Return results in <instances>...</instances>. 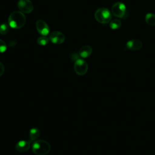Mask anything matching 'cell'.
<instances>
[{
	"instance_id": "6da1fadb",
	"label": "cell",
	"mask_w": 155,
	"mask_h": 155,
	"mask_svg": "<svg viewBox=\"0 0 155 155\" xmlns=\"http://www.w3.org/2000/svg\"><path fill=\"white\" fill-rule=\"evenodd\" d=\"M26 17L24 13L21 11L12 12L8 17V24L10 27L14 29H19L25 24Z\"/></svg>"
},
{
	"instance_id": "7a4b0ae2",
	"label": "cell",
	"mask_w": 155,
	"mask_h": 155,
	"mask_svg": "<svg viewBox=\"0 0 155 155\" xmlns=\"http://www.w3.org/2000/svg\"><path fill=\"white\" fill-rule=\"evenodd\" d=\"M31 148L36 155H46L51 150V145L45 140L39 139L33 142Z\"/></svg>"
},
{
	"instance_id": "3957f363",
	"label": "cell",
	"mask_w": 155,
	"mask_h": 155,
	"mask_svg": "<svg viewBox=\"0 0 155 155\" xmlns=\"http://www.w3.org/2000/svg\"><path fill=\"white\" fill-rule=\"evenodd\" d=\"M96 20L101 24L109 23L111 20V13L105 7H101L96 10L94 13Z\"/></svg>"
},
{
	"instance_id": "277c9868",
	"label": "cell",
	"mask_w": 155,
	"mask_h": 155,
	"mask_svg": "<svg viewBox=\"0 0 155 155\" xmlns=\"http://www.w3.org/2000/svg\"><path fill=\"white\" fill-rule=\"evenodd\" d=\"M111 13L117 18L124 19L127 17V7L121 2H115L111 7Z\"/></svg>"
},
{
	"instance_id": "5b68a950",
	"label": "cell",
	"mask_w": 155,
	"mask_h": 155,
	"mask_svg": "<svg viewBox=\"0 0 155 155\" xmlns=\"http://www.w3.org/2000/svg\"><path fill=\"white\" fill-rule=\"evenodd\" d=\"M88 69V64L82 59H78L74 62V70L75 73L79 76L85 75Z\"/></svg>"
},
{
	"instance_id": "8992f818",
	"label": "cell",
	"mask_w": 155,
	"mask_h": 155,
	"mask_svg": "<svg viewBox=\"0 0 155 155\" xmlns=\"http://www.w3.org/2000/svg\"><path fill=\"white\" fill-rule=\"evenodd\" d=\"M17 6L19 10L24 13H30L33 10V5L30 0H19Z\"/></svg>"
},
{
	"instance_id": "52a82bcc",
	"label": "cell",
	"mask_w": 155,
	"mask_h": 155,
	"mask_svg": "<svg viewBox=\"0 0 155 155\" xmlns=\"http://www.w3.org/2000/svg\"><path fill=\"white\" fill-rule=\"evenodd\" d=\"M36 28L38 32L42 36H47L50 32L47 24L42 19H38L36 22Z\"/></svg>"
},
{
	"instance_id": "ba28073f",
	"label": "cell",
	"mask_w": 155,
	"mask_h": 155,
	"mask_svg": "<svg viewBox=\"0 0 155 155\" xmlns=\"http://www.w3.org/2000/svg\"><path fill=\"white\" fill-rule=\"evenodd\" d=\"M49 39L53 44H61L64 42L65 37L62 33L58 31H54L50 33L49 36Z\"/></svg>"
},
{
	"instance_id": "9c48e42d",
	"label": "cell",
	"mask_w": 155,
	"mask_h": 155,
	"mask_svg": "<svg viewBox=\"0 0 155 155\" xmlns=\"http://www.w3.org/2000/svg\"><path fill=\"white\" fill-rule=\"evenodd\" d=\"M126 47L131 51H137L142 48V42L139 39H132L128 41L126 44Z\"/></svg>"
},
{
	"instance_id": "30bf717a",
	"label": "cell",
	"mask_w": 155,
	"mask_h": 155,
	"mask_svg": "<svg viewBox=\"0 0 155 155\" xmlns=\"http://www.w3.org/2000/svg\"><path fill=\"white\" fill-rule=\"evenodd\" d=\"M30 142L29 140H21L18 142L15 145V149L19 153H24L28 151L30 148Z\"/></svg>"
},
{
	"instance_id": "8fae6325",
	"label": "cell",
	"mask_w": 155,
	"mask_h": 155,
	"mask_svg": "<svg viewBox=\"0 0 155 155\" xmlns=\"http://www.w3.org/2000/svg\"><path fill=\"white\" fill-rule=\"evenodd\" d=\"M92 52L93 49L91 47L88 45H85L80 48L79 51V54L80 57L82 58H87L92 54Z\"/></svg>"
},
{
	"instance_id": "7c38bea8",
	"label": "cell",
	"mask_w": 155,
	"mask_h": 155,
	"mask_svg": "<svg viewBox=\"0 0 155 155\" xmlns=\"http://www.w3.org/2000/svg\"><path fill=\"white\" fill-rule=\"evenodd\" d=\"M40 136V130L39 128L36 127L32 128L29 131V136H28V140L30 142H35L38 139V138Z\"/></svg>"
},
{
	"instance_id": "4fadbf2b",
	"label": "cell",
	"mask_w": 155,
	"mask_h": 155,
	"mask_svg": "<svg viewBox=\"0 0 155 155\" xmlns=\"http://www.w3.org/2000/svg\"><path fill=\"white\" fill-rule=\"evenodd\" d=\"M145 22L151 26H155V14L148 13L145 16Z\"/></svg>"
},
{
	"instance_id": "5bb4252c",
	"label": "cell",
	"mask_w": 155,
	"mask_h": 155,
	"mask_svg": "<svg viewBox=\"0 0 155 155\" xmlns=\"http://www.w3.org/2000/svg\"><path fill=\"white\" fill-rule=\"evenodd\" d=\"M122 25L121 21L118 19H114L110 21L109 26L112 30H117Z\"/></svg>"
},
{
	"instance_id": "9a60e30c",
	"label": "cell",
	"mask_w": 155,
	"mask_h": 155,
	"mask_svg": "<svg viewBox=\"0 0 155 155\" xmlns=\"http://www.w3.org/2000/svg\"><path fill=\"white\" fill-rule=\"evenodd\" d=\"M49 42V39L46 37V36H42L37 39V43L38 45L41 46H44L48 44Z\"/></svg>"
},
{
	"instance_id": "2e32d148",
	"label": "cell",
	"mask_w": 155,
	"mask_h": 155,
	"mask_svg": "<svg viewBox=\"0 0 155 155\" xmlns=\"http://www.w3.org/2000/svg\"><path fill=\"white\" fill-rule=\"evenodd\" d=\"M8 24L3 23L0 25V34L1 35H6L8 33L10 30Z\"/></svg>"
},
{
	"instance_id": "e0dca14e",
	"label": "cell",
	"mask_w": 155,
	"mask_h": 155,
	"mask_svg": "<svg viewBox=\"0 0 155 155\" xmlns=\"http://www.w3.org/2000/svg\"><path fill=\"white\" fill-rule=\"evenodd\" d=\"M7 48V44L5 41L2 39H0V53H4L6 51Z\"/></svg>"
},
{
	"instance_id": "ac0fdd59",
	"label": "cell",
	"mask_w": 155,
	"mask_h": 155,
	"mask_svg": "<svg viewBox=\"0 0 155 155\" xmlns=\"http://www.w3.org/2000/svg\"><path fill=\"white\" fill-rule=\"evenodd\" d=\"M70 57H71V59L73 61H74V62H75L76 60H78V59L80 58V56H79V53H73L72 54H71Z\"/></svg>"
},
{
	"instance_id": "d6986e66",
	"label": "cell",
	"mask_w": 155,
	"mask_h": 155,
	"mask_svg": "<svg viewBox=\"0 0 155 155\" xmlns=\"http://www.w3.org/2000/svg\"><path fill=\"white\" fill-rule=\"evenodd\" d=\"M4 71H5L4 65L2 62H0V76H1L4 74Z\"/></svg>"
},
{
	"instance_id": "ffe728a7",
	"label": "cell",
	"mask_w": 155,
	"mask_h": 155,
	"mask_svg": "<svg viewBox=\"0 0 155 155\" xmlns=\"http://www.w3.org/2000/svg\"><path fill=\"white\" fill-rule=\"evenodd\" d=\"M16 41H10L9 43H8V45L10 46V47H13V46H14L15 45H16Z\"/></svg>"
}]
</instances>
